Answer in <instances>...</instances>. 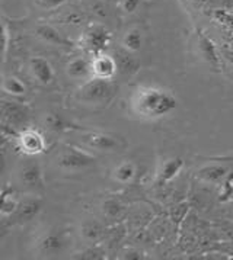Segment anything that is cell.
Wrapping results in <instances>:
<instances>
[{"label": "cell", "instance_id": "1", "mask_svg": "<svg viewBox=\"0 0 233 260\" xmlns=\"http://www.w3.org/2000/svg\"><path fill=\"white\" fill-rule=\"evenodd\" d=\"M177 106V98L160 86H140L131 96V109L144 119H159L173 112Z\"/></svg>", "mask_w": 233, "mask_h": 260}, {"label": "cell", "instance_id": "2", "mask_svg": "<svg viewBox=\"0 0 233 260\" xmlns=\"http://www.w3.org/2000/svg\"><path fill=\"white\" fill-rule=\"evenodd\" d=\"M116 90L118 87L111 82V79H101L94 76L79 89L77 98L86 105H106L112 101Z\"/></svg>", "mask_w": 233, "mask_h": 260}, {"label": "cell", "instance_id": "3", "mask_svg": "<svg viewBox=\"0 0 233 260\" xmlns=\"http://www.w3.org/2000/svg\"><path fill=\"white\" fill-rule=\"evenodd\" d=\"M96 158L89 153L82 151L74 147H67L57 156V166L64 172L76 173L80 170H86L88 167L95 165Z\"/></svg>", "mask_w": 233, "mask_h": 260}, {"label": "cell", "instance_id": "4", "mask_svg": "<svg viewBox=\"0 0 233 260\" xmlns=\"http://www.w3.org/2000/svg\"><path fill=\"white\" fill-rule=\"evenodd\" d=\"M82 141L89 148H94L98 151H105V153L121 151L126 147V141L121 137L108 134V133H99V131H91L88 134H83Z\"/></svg>", "mask_w": 233, "mask_h": 260}, {"label": "cell", "instance_id": "5", "mask_svg": "<svg viewBox=\"0 0 233 260\" xmlns=\"http://www.w3.org/2000/svg\"><path fill=\"white\" fill-rule=\"evenodd\" d=\"M16 140L19 150L26 156H37L45 150V140L38 129L25 128L19 131Z\"/></svg>", "mask_w": 233, "mask_h": 260}, {"label": "cell", "instance_id": "6", "mask_svg": "<svg viewBox=\"0 0 233 260\" xmlns=\"http://www.w3.org/2000/svg\"><path fill=\"white\" fill-rule=\"evenodd\" d=\"M109 38H111V35L104 25L92 23L85 31L83 42H85V47L89 51H92L95 55H98V54L104 52V50L108 47Z\"/></svg>", "mask_w": 233, "mask_h": 260}, {"label": "cell", "instance_id": "7", "mask_svg": "<svg viewBox=\"0 0 233 260\" xmlns=\"http://www.w3.org/2000/svg\"><path fill=\"white\" fill-rule=\"evenodd\" d=\"M2 114H3V125L21 128L22 125L26 124L30 112L26 106L19 105L18 102H2Z\"/></svg>", "mask_w": 233, "mask_h": 260}, {"label": "cell", "instance_id": "8", "mask_svg": "<svg viewBox=\"0 0 233 260\" xmlns=\"http://www.w3.org/2000/svg\"><path fill=\"white\" fill-rule=\"evenodd\" d=\"M66 244H67V240L63 231H50L41 237L38 247L44 254H57L63 251Z\"/></svg>", "mask_w": 233, "mask_h": 260}, {"label": "cell", "instance_id": "9", "mask_svg": "<svg viewBox=\"0 0 233 260\" xmlns=\"http://www.w3.org/2000/svg\"><path fill=\"white\" fill-rule=\"evenodd\" d=\"M92 72L95 77L101 79H112L114 74L118 72L116 70V62L114 55H108V54H98L92 60Z\"/></svg>", "mask_w": 233, "mask_h": 260}, {"label": "cell", "instance_id": "10", "mask_svg": "<svg viewBox=\"0 0 233 260\" xmlns=\"http://www.w3.org/2000/svg\"><path fill=\"white\" fill-rule=\"evenodd\" d=\"M114 58L116 62V70L124 76H134L140 70V62L133 55V52L127 48H120L114 52Z\"/></svg>", "mask_w": 233, "mask_h": 260}, {"label": "cell", "instance_id": "11", "mask_svg": "<svg viewBox=\"0 0 233 260\" xmlns=\"http://www.w3.org/2000/svg\"><path fill=\"white\" fill-rule=\"evenodd\" d=\"M30 70H31L32 76L37 79L38 83L44 84V86H48V84L53 83V67L44 57H32L30 60Z\"/></svg>", "mask_w": 233, "mask_h": 260}, {"label": "cell", "instance_id": "12", "mask_svg": "<svg viewBox=\"0 0 233 260\" xmlns=\"http://www.w3.org/2000/svg\"><path fill=\"white\" fill-rule=\"evenodd\" d=\"M43 209V201L38 198H26L19 202L18 209L15 211V217L19 222H30L38 217Z\"/></svg>", "mask_w": 233, "mask_h": 260}, {"label": "cell", "instance_id": "13", "mask_svg": "<svg viewBox=\"0 0 233 260\" xmlns=\"http://www.w3.org/2000/svg\"><path fill=\"white\" fill-rule=\"evenodd\" d=\"M21 182L30 189H43L44 187V179H43V170L38 163H28L26 166H23L19 175Z\"/></svg>", "mask_w": 233, "mask_h": 260}, {"label": "cell", "instance_id": "14", "mask_svg": "<svg viewBox=\"0 0 233 260\" xmlns=\"http://www.w3.org/2000/svg\"><path fill=\"white\" fill-rule=\"evenodd\" d=\"M80 233H82V237H83V240L88 244L96 246V244H99L102 240L105 239L106 229L104 227V224L99 222V221L88 219V221L83 222Z\"/></svg>", "mask_w": 233, "mask_h": 260}, {"label": "cell", "instance_id": "15", "mask_svg": "<svg viewBox=\"0 0 233 260\" xmlns=\"http://www.w3.org/2000/svg\"><path fill=\"white\" fill-rule=\"evenodd\" d=\"M184 167V160L181 157H173L166 160L159 170V176H158V185L162 186L165 183H168L170 180H173L175 177L180 175V172Z\"/></svg>", "mask_w": 233, "mask_h": 260}, {"label": "cell", "instance_id": "16", "mask_svg": "<svg viewBox=\"0 0 233 260\" xmlns=\"http://www.w3.org/2000/svg\"><path fill=\"white\" fill-rule=\"evenodd\" d=\"M67 74L73 79H82V80H89L92 72V60H88L85 57H77L73 58L67 66Z\"/></svg>", "mask_w": 233, "mask_h": 260}, {"label": "cell", "instance_id": "17", "mask_svg": "<svg viewBox=\"0 0 233 260\" xmlns=\"http://www.w3.org/2000/svg\"><path fill=\"white\" fill-rule=\"evenodd\" d=\"M126 211H127L126 205L116 198L106 199L102 204V214H104V218L108 222H116L118 219L124 217Z\"/></svg>", "mask_w": 233, "mask_h": 260}, {"label": "cell", "instance_id": "18", "mask_svg": "<svg viewBox=\"0 0 233 260\" xmlns=\"http://www.w3.org/2000/svg\"><path fill=\"white\" fill-rule=\"evenodd\" d=\"M227 175V169L222 165H209L197 172V176L209 183H217Z\"/></svg>", "mask_w": 233, "mask_h": 260}, {"label": "cell", "instance_id": "19", "mask_svg": "<svg viewBox=\"0 0 233 260\" xmlns=\"http://www.w3.org/2000/svg\"><path fill=\"white\" fill-rule=\"evenodd\" d=\"M37 35L43 40V41L53 44V45H69V41L62 37V34L55 31L53 26L50 25H40L37 28Z\"/></svg>", "mask_w": 233, "mask_h": 260}, {"label": "cell", "instance_id": "20", "mask_svg": "<svg viewBox=\"0 0 233 260\" xmlns=\"http://www.w3.org/2000/svg\"><path fill=\"white\" fill-rule=\"evenodd\" d=\"M19 201L15 197V192L11 187H5L2 190V202H0V212L3 217L15 214V211L18 209Z\"/></svg>", "mask_w": 233, "mask_h": 260}, {"label": "cell", "instance_id": "21", "mask_svg": "<svg viewBox=\"0 0 233 260\" xmlns=\"http://www.w3.org/2000/svg\"><path fill=\"white\" fill-rule=\"evenodd\" d=\"M136 173H137L136 166L131 161H124V163H121L115 167L114 179L120 183H130L136 177Z\"/></svg>", "mask_w": 233, "mask_h": 260}, {"label": "cell", "instance_id": "22", "mask_svg": "<svg viewBox=\"0 0 233 260\" xmlns=\"http://www.w3.org/2000/svg\"><path fill=\"white\" fill-rule=\"evenodd\" d=\"M123 47L127 48L128 51L137 52L143 47V34L138 29H130L126 32L123 38Z\"/></svg>", "mask_w": 233, "mask_h": 260}, {"label": "cell", "instance_id": "23", "mask_svg": "<svg viewBox=\"0 0 233 260\" xmlns=\"http://www.w3.org/2000/svg\"><path fill=\"white\" fill-rule=\"evenodd\" d=\"M200 47H201V52L202 55H204V58L210 64H213L214 67H217L219 66V57H217V52H216V48H214L213 42L209 38H206L204 35H201L200 37Z\"/></svg>", "mask_w": 233, "mask_h": 260}, {"label": "cell", "instance_id": "24", "mask_svg": "<svg viewBox=\"0 0 233 260\" xmlns=\"http://www.w3.org/2000/svg\"><path fill=\"white\" fill-rule=\"evenodd\" d=\"M3 90L8 94H12V96H22V94L26 93L25 84L16 77H6L3 80Z\"/></svg>", "mask_w": 233, "mask_h": 260}, {"label": "cell", "instance_id": "25", "mask_svg": "<svg viewBox=\"0 0 233 260\" xmlns=\"http://www.w3.org/2000/svg\"><path fill=\"white\" fill-rule=\"evenodd\" d=\"M79 259H89V260H98V259H104L105 257V251L102 249H99V247H96V246H92V247H89V249L83 251V253H80V256H77Z\"/></svg>", "mask_w": 233, "mask_h": 260}, {"label": "cell", "instance_id": "26", "mask_svg": "<svg viewBox=\"0 0 233 260\" xmlns=\"http://www.w3.org/2000/svg\"><path fill=\"white\" fill-rule=\"evenodd\" d=\"M216 18L222 22L223 25L233 34V15L230 13H226V12H216Z\"/></svg>", "mask_w": 233, "mask_h": 260}, {"label": "cell", "instance_id": "27", "mask_svg": "<svg viewBox=\"0 0 233 260\" xmlns=\"http://www.w3.org/2000/svg\"><path fill=\"white\" fill-rule=\"evenodd\" d=\"M45 122L48 125V128L55 129V131L62 129V125H63V121H62V118H60L59 115H48V116L45 118Z\"/></svg>", "mask_w": 233, "mask_h": 260}, {"label": "cell", "instance_id": "28", "mask_svg": "<svg viewBox=\"0 0 233 260\" xmlns=\"http://www.w3.org/2000/svg\"><path fill=\"white\" fill-rule=\"evenodd\" d=\"M64 2H67V0H38V6L43 9H55L59 6H62Z\"/></svg>", "mask_w": 233, "mask_h": 260}, {"label": "cell", "instance_id": "29", "mask_svg": "<svg viewBox=\"0 0 233 260\" xmlns=\"http://www.w3.org/2000/svg\"><path fill=\"white\" fill-rule=\"evenodd\" d=\"M140 0H123V9L127 13H133L137 11Z\"/></svg>", "mask_w": 233, "mask_h": 260}, {"label": "cell", "instance_id": "30", "mask_svg": "<svg viewBox=\"0 0 233 260\" xmlns=\"http://www.w3.org/2000/svg\"><path fill=\"white\" fill-rule=\"evenodd\" d=\"M92 12L98 15L99 18H106L108 16V9H106L105 5H102V3H95L94 6H92Z\"/></svg>", "mask_w": 233, "mask_h": 260}, {"label": "cell", "instance_id": "31", "mask_svg": "<svg viewBox=\"0 0 233 260\" xmlns=\"http://www.w3.org/2000/svg\"><path fill=\"white\" fill-rule=\"evenodd\" d=\"M8 28L6 25H3V60H6V54H8V47H9V40H8Z\"/></svg>", "mask_w": 233, "mask_h": 260}, {"label": "cell", "instance_id": "32", "mask_svg": "<svg viewBox=\"0 0 233 260\" xmlns=\"http://www.w3.org/2000/svg\"><path fill=\"white\" fill-rule=\"evenodd\" d=\"M126 257H127V259H140V257H141V253H140V251H133V250H131V251H128Z\"/></svg>", "mask_w": 233, "mask_h": 260}]
</instances>
